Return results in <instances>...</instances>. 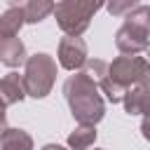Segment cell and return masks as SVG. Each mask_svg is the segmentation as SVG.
<instances>
[{"label": "cell", "mask_w": 150, "mask_h": 150, "mask_svg": "<svg viewBox=\"0 0 150 150\" xmlns=\"http://www.w3.org/2000/svg\"><path fill=\"white\" fill-rule=\"evenodd\" d=\"M28 54H26V45L19 38H0V63L16 68L21 63H26Z\"/></svg>", "instance_id": "cell-8"}, {"label": "cell", "mask_w": 150, "mask_h": 150, "mask_svg": "<svg viewBox=\"0 0 150 150\" xmlns=\"http://www.w3.org/2000/svg\"><path fill=\"white\" fill-rule=\"evenodd\" d=\"M96 127L94 124H77L68 134V148L70 150H89L96 141Z\"/></svg>", "instance_id": "cell-11"}, {"label": "cell", "mask_w": 150, "mask_h": 150, "mask_svg": "<svg viewBox=\"0 0 150 150\" xmlns=\"http://www.w3.org/2000/svg\"><path fill=\"white\" fill-rule=\"evenodd\" d=\"M82 73L89 77V80H94L96 84L108 75V63L105 61H101V59H87V63L82 66Z\"/></svg>", "instance_id": "cell-15"}, {"label": "cell", "mask_w": 150, "mask_h": 150, "mask_svg": "<svg viewBox=\"0 0 150 150\" xmlns=\"http://www.w3.org/2000/svg\"><path fill=\"white\" fill-rule=\"evenodd\" d=\"M9 127H7V115H5V105L0 103V138L5 136V131H7Z\"/></svg>", "instance_id": "cell-18"}, {"label": "cell", "mask_w": 150, "mask_h": 150, "mask_svg": "<svg viewBox=\"0 0 150 150\" xmlns=\"http://www.w3.org/2000/svg\"><path fill=\"white\" fill-rule=\"evenodd\" d=\"M124 26L143 38H150V5H138L136 9H131L124 19Z\"/></svg>", "instance_id": "cell-12"}, {"label": "cell", "mask_w": 150, "mask_h": 150, "mask_svg": "<svg viewBox=\"0 0 150 150\" xmlns=\"http://www.w3.org/2000/svg\"><path fill=\"white\" fill-rule=\"evenodd\" d=\"M54 7H56L54 0H26V5H23L26 23H40V21H45L54 12Z\"/></svg>", "instance_id": "cell-14"}, {"label": "cell", "mask_w": 150, "mask_h": 150, "mask_svg": "<svg viewBox=\"0 0 150 150\" xmlns=\"http://www.w3.org/2000/svg\"><path fill=\"white\" fill-rule=\"evenodd\" d=\"M0 150H33V136L26 129H7L0 138Z\"/></svg>", "instance_id": "cell-13"}, {"label": "cell", "mask_w": 150, "mask_h": 150, "mask_svg": "<svg viewBox=\"0 0 150 150\" xmlns=\"http://www.w3.org/2000/svg\"><path fill=\"white\" fill-rule=\"evenodd\" d=\"M26 23L23 16V7H9L7 12L0 14V38H16L21 26Z\"/></svg>", "instance_id": "cell-10"}, {"label": "cell", "mask_w": 150, "mask_h": 150, "mask_svg": "<svg viewBox=\"0 0 150 150\" xmlns=\"http://www.w3.org/2000/svg\"><path fill=\"white\" fill-rule=\"evenodd\" d=\"M94 150H103V148H94Z\"/></svg>", "instance_id": "cell-23"}, {"label": "cell", "mask_w": 150, "mask_h": 150, "mask_svg": "<svg viewBox=\"0 0 150 150\" xmlns=\"http://www.w3.org/2000/svg\"><path fill=\"white\" fill-rule=\"evenodd\" d=\"M124 110L129 115H143L150 117V87H134L124 94Z\"/></svg>", "instance_id": "cell-9"}, {"label": "cell", "mask_w": 150, "mask_h": 150, "mask_svg": "<svg viewBox=\"0 0 150 150\" xmlns=\"http://www.w3.org/2000/svg\"><path fill=\"white\" fill-rule=\"evenodd\" d=\"M138 7V0H105V9L110 16H127Z\"/></svg>", "instance_id": "cell-17"}, {"label": "cell", "mask_w": 150, "mask_h": 150, "mask_svg": "<svg viewBox=\"0 0 150 150\" xmlns=\"http://www.w3.org/2000/svg\"><path fill=\"white\" fill-rule=\"evenodd\" d=\"M103 5H105V0H61L54 7L56 26L63 30V35L80 38L89 28L94 14Z\"/></svg>", "instance_id": "cell-2"}, {"label": "cell", "mask_w": 150, "mask_h": 150, "mask_svg": "<svg viewBox=\"0 0 150 150\" xmlns=\"http://www.w3.org/2000/svg\"><path fill=\"white\" fill-rule=\"evenodd\" d=\"M148 54H150V45H148ZM148 61H150V59H148Z\"/></svg>", "instance_id": "cell-22"}, {"label": "cell", "mask_w": 150, "mask_h": 150, "mask_svg": "<svg viewBox=\"0 0 150 150\" xmlns=\"http://www.w3.org/2000/svg\"><path fill=\"white\" fill-rule=\"evenodd\" d=\"M26 98V87H23V75L19 73H7L0 77V103L7 108V105H14V103H21Z\"/></svg>", "instance_id": "cell-6"}, {"label": "cell", "mask_w": 150, "mask_h": 150, "mask_svg": "<svg viewBox=\"0 0 150 150\" xmlns=\"http://www.w3.org/2000/svg\"><path fill=\"white\" fill-rule=\"evenodd\" d=\"M7 2H9L12 7H19V2H21V0H7Z\"/></svg>", "instance_id": "cell-21"}, {"label": "cell", "mask_w": 150, "mask_h": 150, "mask_svg": "<svg viewBox=\"0 0 150 150\" xmlns=\"http://www.w3.org/2000/svg\"><path fill=\"white\" fill-rule=\"evenodd\" d=\"M56 82V61L54 56L38 52L26 59V70H23V87L26 96L33 98H45Z\"/></svg>", "instance_id": "cell-3"}, {"label": "cell", "mask_w": 150, "mask_h": 150, "mask_svg": "<svg viewBox=\"0 0 150 150\" xmlns=\"http://www.w3.org/2000/svg\"><path fill=\"white\" fill-rule=\"evenodd\" d=\"M56 56H59V66L70 70V73H77L84 63H87V42L82 38H73V35H66L59 40V49H56Z\"/></svg>", "instance_id": "cell-5"}, {"label": "cell", "mask_w": 150, "mask_h": 150, "mask_svg": "<svg viewBox=\"0 0 150 150\" xmlns=\"http://www.w3.org/2000/svg\"><path fill=\"white\" fill-rule=\"evenodd\" d=\"M141 134H143L145 141H150V117H143V122H141Z\"/></svg>", "instance_id": "cell-19"}, {"label": "cell", "mask_w": 150, "mask_h": 150, "mask_svg": "<svg viewBox=\"0 0 150 150\" xmlns=\"http://www.w3.org/2000/svg\"><path fill=\"white\" fill-rule=\"evenodd\" d=\"M98 87H101V91L105 94V98L110 101V103H122L124 101V94H127V89L124 87H120L117 82H112L108 75L98 82Z\"/></svg>", "instance_id": "cell-16"}, {"label": "cell", "mask_w": 150, "mask_h": 150, "mask_svg": "<svg viewBox=\"0 0 150 150\" xmlns=\"http://www.w3.org/2000/svg\"><path fill=\"white\" fill-rule=\"evenodd\" d=\"M63 96L68 101V108L77 124H98L105 115V103L103 96L98 94V84L89 80L82 70L70 75L63 82Z\"/></svg>", "instance_id": "cell-1"}, {"label": "cell", "mask_w": 150, "mask_h": 150, "mask_svg": "<svg viewBox=\"0 0 150 150\" xmlns=\"http://www.w3.org/2000/svg\"><path fill=\"white\" fill-rule=\"evenodd\" d=\"M42 150H68V148H63L59 143H47V145H42Z\"/></svg>", "instance_id": "cell-20"}, {"label": "cell", "mask_w": 150, "mask_h": 150, "mask_svg": "<svg viewBox=\"0 0 150 150\" xmlns=\"http://www.w3.org/2000/svg\"><path fill=\"white\" fill-rule=\"evenodd\" d=\"M115 45H117V49H120L122 54H127V56H136V54H141V52L148 49L150 38H143V35L134 33L131 28H127V26L122 23V26L117 28V33H115Z\"/></svg>", "instance_id": "cell-7"}, {"label": "cell", "mask_w": 150, "mask_h": 150, "mask_svg": "<svg viewBox=\"0 0 150 150\" xmlns=\"http://www.w3.org/2000/svg\"><path fill=\"white\" fill-rule=\"evenodd\" d=\"M108 77L124 89L134 87H150V61L145 56H117L108 63Z\"/></svg>", "instance_id": "cell-4"}]
</instances>
